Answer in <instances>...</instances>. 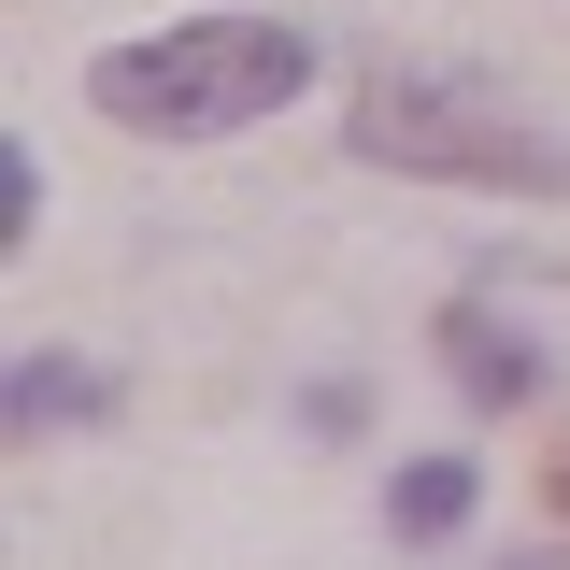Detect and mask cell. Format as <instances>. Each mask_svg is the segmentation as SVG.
Listing matches in <instances>:
<instances>
[{"instance_id": "obj_1", "label": "cell", "mask_w": 570, "mask_h": 570, "mask_svg": "<svg viewBox=\"0 0 570 570\" xmlns=\"http://www.w3.org/2000/svg\"><path fill=\"white\" fill-rule=\"evenodd\" d=\"M343 142L371 157V171H428V186H528V200H557L570 186V129H542V115H513V86H485V71H414L385 58L371 86H356Z\"/></svg>"}, {"instance_id": "obj_2", "label": "cell", "mask_w": 570, "mask_h": 570, "mask_svg": "<svg viewBox=\"0 0 570 570\" xmlns=\"http://www.w3.org/2000/svg\"><path fill=\"white\" fill-rule=\"evenodd\" d=\"M314 86V43L272 29V14H186V29H157V43H115V58L86 71V100L142 142H214V129H257Z\"/></svg>"}, {"instance_id": "obj_3", "label": "cell", "mask_w": 570, "mask_h": 570, "mask_svg": "<svg viewBox=\"0 0 570 570\" xmlns=\"http://www.w3.org/2000/svg\"><path fill=\"white\" fill-rule=\"evenodd\" d=\"M442 356H456V385H471V400H528V385H542V356L513 343L485 299H456V314H442Z\"/></svg>"}, {"instance_id": "obj_4", "label": "cell", "mask_w": 570, "mask_h": 570, "mask_svg": "<svg viewBox=\"0 0 570 570\" xmlns=\"http://www.w3.org/2000/svg\"><path fill=\"white\" fill-rule=\"evenodd\" d=\"M385 528H400V542H456V528H471V456H414V471L385 485Z\"/></svg>"}, {"instance_id": "obj_5", "label": "cell", "mask_w": 570, "mask_h": 570, "mask_svg": "<svg viewBox=\"0 0 570 570\" xmlns=\"http://www.w3.org/2000/svg\"><path fill=\"white\" fill-rule=\"evenodd\" d=\"M58 414H100V385H86V371H43V356H29V371H14V428H58Z\"/></svg>"}, {"instance_id": "obj_6", "label": "cell", "mask_w": 570, "mask_h": 570, "mask_svg": "<svg viewBox=\"0 0 570 570\" xmlns=\"http://www.w3.org/2000/svg\"><path fill=\"white\" fill-rule=\"evenodd\" d=\"M557 499H570V442H557Z\"/></svg>"}]
</instances>
